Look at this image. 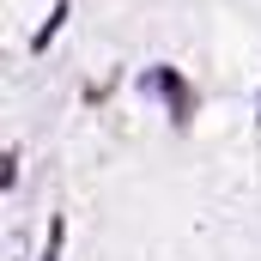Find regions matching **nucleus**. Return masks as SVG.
I'll list each match as a JSON object with an SVG mask.
<instances>
[{
    "label": "nucleus",
    "mask_w": 261,
    "mask_h": 261,
    "mask_svg": "<svg viewBox=\"0 0 261 261\" xmlns=\"http://www.w3.org/2000/svg\"><path fill=\"white\" fill-rule=\"evenodd\" d=\"M43 261H61V219L49 225V249H43Z\"/></svg>",
    "instance_id": "3"
},
{
    "label": "nucleus",
    "mask_w": 261,
    "mask_h": 261,
    "mask_svg": "<svg viewBox=\"0 0 261 261\" xmlns=\"http://www.w3.org/2000/svg\"><path fill=\"white\" fill-rule=\"evenodd\" d=\"M61 18H67V0L49 12V18H43V31H37V43H31V49H49V43H55V31H61Z\"/></svg>",
    "instance_id": "2"
},
{
    "label": "nucleus",
    "mask_w": 261,
    "mask_h": 261,
    "mask_svg": "<svg viewBox=\"0 0 261 261\" xmlns=\"http://www.w3.org/2000/svg\"><path fill=\"white\" fill-rule=\"evenodd\" d=\"M140 85H146V91H152V85H158V97H164V103H170V110H176V122H182V116H189V85H182V73H170V67H152V73H146V79H140Z\"/></svg>",
    "instance_id": "1"
}]
</instances>
